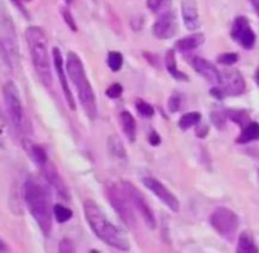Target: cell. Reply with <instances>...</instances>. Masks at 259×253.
<instances>
[{
  "instance_id": "cell-13",
  "label": "cell",
  "mask_w": 259,
  "mask_h": 253,
  "mask_svg": "<svg viewBox=\"0 0 259 253\" xmlns=\"http://www.w3.org/2000/svg\"><path fill=\"white\" fill-rule=\"evenodd\" d=\"M223 91L225 96H237L245 91V81L237 70H228L223 73Z\"/></svg>"
},
{
  "instance_id": "cell-36",
  "label": "cell",
  "mask_w": 259,
  "mask_h": 253,
  "mask_svg": "<svg viewBox=\"0 0 259 253\" xmlns=\"http://www.w3.org/2000/svg\"><path fill=\"white\" fill-rule=\"evenodd\" d=\"M149 143L152 144V146H158L159 143H161V137L157 134V132H152L151 136H149Z\"/></svg>"
},
{
  "instance_id": "cell-21",
  "label": "cell",
  "mask_w": 259,
  "mask_h": 253,
  "mask_svg": "<svg viewBox=\"0 0 259 253\" xmlns=\"http://www.w3.org/2000/svg\"><path fill=\"white\" fill-rule=\"evenodd\" d=\"M237 252L240 253H257L259 252L257 244L254 242V238L249 232H243L239 235V240H238Z\"/></svg>"
},
{
  "instance_id": "cell-31",
  "label": "cell",
  "mask_w": 259,
  "mask_h": 253,
  "mask_svg": "<svg viewBox=\"0 0 259 253\" xmlns=\"http://www.w3.org/2000/svg\"><path fill=\"white\" fill-rule=\"evenodd\" d=\"M62 17H63V19H65L66 24L68 25V28H70L71 30H73V32H77V24H76L75 19H73V17H72V14H71L70 10H67L66 8H63Z\"/></svg>"
},
{
  "instance_id": "cell-4",
  "label": "cell",
  "mask_w": 259,
  "mask_h": 253,
  "mask_svg": "<svg viewBox=\"0 0 259 253\" xmlns=\"http://www.w3.org/2000/svg\"><path fill=\"white\" fill-rule=\"evenodd\" d=\"M23 196L28 210L37 222L38 227L47 237L52 230V215L50 210L47 192L34 180H27L23 186Z\"/></svg>"
},
{
  "instance_id": "cell-23",
  "label": "cell",
  "mask_w": 259,
  "mask_h": 253,
  "mask_svg": "<svg viewBox=\"0 0 259 253\" xmlns=\"http://www.w3.org/2000/svg\"><path fill=\"white\" fill-rule=\"evenodd\" d=\"M200 121H201V114L197 113V111H191V113H186L181 116V119L179 121V125L180 128L186 131V129L199 124Z\"/></svg>"
},
{
  "instance_id": "cell-41",
  "label": "cell",
  "mask_w": 259,
  "mask_h": 253,
  "mask_svg": "<svg viewBox=\"0 0 259 253\" xmlns=\"http://www.w3.org/2000/svg\"><path fill=\"white\" fill-rule=\"evenodd\" d=\"M255 82H257L258 86H259V68L257 71H255Z\"/></svg>"
},
{
  "instance_id": "cell-26",
  "label": "cell",
  "mask_w": 259,
  "mask_h": 253,
  "mask_svg": "<svg viewBox=\"0 0 259 253\" xmlns=\"http://www.w3.org/2000/svg\"><path fill=\"white\" fill-rule=\"evenodd\" d=\"M123 55L120 52H116V51H111L108 53V63L109 68H110L113 72H118L121 67H123Z\"/></svg>"
},
{
  "instance_id": "cell-5",
  "label": "cell",
  "mask_w": 259,
  "mask_h": 253,
  "mask_svg": "<svg viewBox=\"0 0 259 253\" xmlns=\"http://www.w3.org/2000/svg\"><path fill=\"white\" fill-rule=\"evenodd\" d=\"M105 195L113 209L115 210L118 217L121 219V222L131 229H134L137 225L136 215H134L131 200L126 196L125 191L120 186V184L106 185Z\"/></svg>"
},
{
  "instance_id": "cell-15",
  "label": "cell",
  "mask_w": 259,
  "mask_h": 253,
  "mask_svg": "<svg viewBox=\"0 0 259 253\" xmlns=\"http://www.w3.org/2000/svg\"><path fill=\"white\" fill-rule=\"evenodd\" d=\"M192 66H194L195 71L200 73L202 77L206 78L209 82L215 83V85H220L223 82V75L220 73V71L205 58L194 57L192 58Z\"/></svg>"
},
{
  "instance_id": "cell-37",
  "label": "cell",
  "mask_w": 259,
  "mask_h": 253,
  "mask_svg": "<svg viewBox=\"0 0 259 253\" xmlns=\"http://www.w3.org/2000/svg\"><path fill=\"white\" fill-rule=\"evenodd\" d=\"M207 134V126L205 125V126H199V128L196 129V136L197 137H201V138H204L205 136H206Z\"/></svg>"
},
{
  "instance_id": "cell-20",
  "label": "cell",
  "mask_w": 259,
  "mask_h": 253,
  "mask_svg": "<svg viewBox=\"0 0 259 253\" xmlns=\"http://www.w3.org/2000/svg\"><path fill=\"white\" fill-rule=\"evenodd\" d=\"M164 63H166V68L172 76H174L176 80H189L186 73H184L182 71H180L177 68V61H176V51L169 50L166 53V58H164Z\"/></svg>"
},
{
  "instance_id": "cell-38",
  "label": "cell",
  "mask_w": 259,
  "mask_h": 253,
  "mask_svg": "<svg viewBox=\"0 0 259 253\" xmlns=\"http://www.w3.org/2000/svg\"><path fill=\"white\" fill-rule=\"evenodd\" d=\"M10 2H12L13 4H14L15 7L18 8V9H19V10H22L23 13H25L24 8H23V4H22V0H10Z\"/></svg>"
},
{
  "instance_id": "cell-18",
  "label": "cell",
  "mask_w": 259,
  "mask_h": 253,
  "mask_svg": "<svg viewBox=\"0 0 259 253\" xmlns=\"http://www.w3.org/2000/svg\"><path fill=\"white\" fill-rule=\"evenodd\" d=\"M120 123L124 134L131 142H134L137 138V121L134 116L128 110L120 113Z\"/></svg>"
},
{
  "instance_id": "cell-32",
  "label": "cell",
  "mask_w": 259,
  "mask_h": 253,
  "mask_svg": "<svg viewBox=\"0 0 259 253\" xmlns=\"http://www.w3.org/2000/svg\"><path fill=\"white\" fill-rule=\"evenodd\" d=\"M121 94H123V86L120 83H113L110 88H108L106 90V95L111 99H118L120 98Z\"/></svg>"
},
{
  "instance_id": "cell-10",
  "label": "cell",
  "mask_w": 259,
  "mask_h": 253,
  "mask_svg": "<svg viewBox=\"0 0 259 253\" xmlns=\"http://www.w3.org/2000/svg\"><path fill=\"white\" fill-rule=\"evenodd\" d=\"M144 186L148 190H151L169 210H172L174 213H177L180 210V201L176 196H175L174 192L169 191L163 184H162L159 180H157L156 177H144L143 179Z\"/></svg>"
},
{
  "instance_id": "cell-7",
  "label": "cell",
  "mask_w": 259,
  "mask_h": 253,
  "mask_svg": "<svg viewBox=\"0 0 259 253\" xmlns=\"http://www.w3.org/2000/svg\"><path fill=\"white\" fill-rule=\"evenodd\" d=\"M210 224L223 237H233L239 227V218L232 209L217 207L210 215Z\"/></svg>"
},
{
  "instance_id": "cell-22",
  "label": "cell",
  "mask_w": 259,
  "mask_h": 253,
  "mask_svg": "<svg viewBox=\"0 0 259 253\" xmlns=\"http://www.w3.org/2000/svg\"><path fill=\"white\" fill-rule=\"evenodd\" d=\"M108 148L113 156H115L116 158L124 159L126 158V149L124 147L123 142L119 138L118 136H111L108 139Z\"/></svg>"
},
{
  "instance_id": "cell-8",
  "label": "cell",
  "mask_w": 259,
  "mask_h": 253,
  "mask_svg": "<svg viewBox=\"0 0 259 253\" xmlns=\"http://www.w3.org/2000/svg\"><path fill=\"white\" fill-rule=\"evenodd\" d=\"M120 186L123 187V190L125 191L126 196L131 200L132 205H133V206L138 210L139 214L142 215L144 223H146L151 229H154L157 225L156 215H154L152 207L149 206L148 201H147V199L144 197V195L142 194L133 184H131V182L128 181H121Z\"/></svg>"
},
{
  "instance_id": "cell-27",
  "label": "cell",
  "mask_w": 259,
  "mask_h": 253,
  "mask_svg": "<svg viewBox=\"0 0 259 253\" xmlns=\"http://www.w3.org/2000/svg\"><path fill=\"white\" fill-rule=\"evenodd\" d=\"M53 213H55V218L58 223H66L72 218V210L66 207L65 205L56 204L53 206Z\"/></svg>"
},
{
  "instance_id": "cell-30",
  "label": "cell",
  "mask_w": 259,
  "mask_h": 253,
  "mask_svg": "<svg viewBox=\"0 0 259 253\" xmlns=\"http://www.w3.org/2000/svg\"><path fill=\"white\" fill-rule=\"evenodd\" d=\"M238 55L234 52H227V53H223V55L218 56V62L222 63V65L225 66H232L234 63L238 62Z\"/></svg>"
},
{
  "instance_id": "cell-28",
  "label": "cell",
  "mask_w": 259,
  "mask_h": 253,
  "mask_svg": "<svg viewBox=\"0 0 259 253\" xmlns=\"http://www.w3.org/2000/svg\"><path fill=\"white\" fill-rule=\"evenodd\" d=\"M30 154H32V158L34 159V162L39 167H42L43 164L48 161L47 153H46L43 147H40L39 144H33V146L30 147Z\"/></svg>"
},
{
  "instance_id": "cell-17",
  "label": "cell",
  "mask_w": 259,
  "mask_h": 253,
  "mask_svg": "<svg viewBox=\"0 0 259 253\" xmlns=\"http://www.w3.org/2000/svg\"><path fill=\"white\" fill-rule=\"evenodd\" d=\"M204 42H205V35L202 34V33H192V34L186 35V37L177 40L175 47H176V50H179L180 52L186 53L199 48L200 46L204 45Z\"/></svg>"
},
{
  "instance_id": "cell-6",
  "label": "cell",
  "mask_w": 259,
  "mask_h": 253,
  "mask_svg": "<svg viewBox=\"0 0 259 253\" xmlns=\"http://www.w3.org/2000/svg\"><path fill=\"white\" fill-rule=\"evenodd\" d=\"M3 94H4L5 108L9 115L10 121L14 125L15 129L22 131L24 125V111H23L22 101H20L18 88L13 81H8L3 88Z\"/></svg>"
},
{
  "instance_id": "cell-29",
  "label": "cell",
  "mask_w": 259,
  "mask_h": 253,
  "mask_svg": "<svg viewBox=\"0 0 259 253\" xmlns=\"http://www.w3.org/2000/svg\"><path fill=\"white\" fill-rule=\"evenodd\" d=\"M136 108L141 115L146 116V118H151L154 115V109L151 104L146 103L144 100H138L136 103Z\"/></svg>"
},
{
  "instance_id": "cell-12",
  "label": "cell",
  "mask_w": 259,
  "mask_h": 253,
  "mask_svg": "<svg viewBox=\"0 0 259 253\" xmlns=\"http://www.w3.org/2000/svg\"><path fill=\"white\" fill-rule=\"evenodd\" d=\"M52 57H53V65H55L56 73L58 76V80H60L61 86H62L63 94H65L66 101H67V105L70 106L71 110H76V103L75 99H73L72 91H71L70 86H68V80L65 75V68H63V60L62 55H61L60 48L55 47L52 50Z\"/></svg>"
},
{
  "instance_id": "cell-34",
  "label": "cell",
  "mask_w": 259,
  "mask_h": 253,
  "mask_svg": "<svg viewBox=\"0 0 259 253\" xmlns=\"http://www.w3.org/2000/svg\"><path fill=\"white\" fill-rule=\"evenodd\" d=\"M211 120H212V123L215 124V126H218L219 129H223L225 126V116L223 115L222 113H218V111L212 113Z\"/></svg>"
},
{
  "instance_id": "cell-16",
  "label": "cell",
  "mask_w": 259,
  "mask_h": 253,
  "mask_svg": "<svg viewBox=\"0 0 259 253\" xmlns=\"http://www.w3.org/2000/svg\"><path fill=\"white\" fill-rule=\"evenodd\" d=\"M181 12L185 27L190 30L199 29L200 15L196 2H195V0H184V2H182Z\"/></svg>"
},
{
  "instance_id": "cell-1",
  "label": "cell",
  "mask_w": 259,
  "mask_h": 253,
  "mask_svg": "<svg viewBox=\"0 0 259 253\" xmlns=\"http://www.w3.org/2000/svg\"><path fill=\"white\" fill-rule=\"evenodd\" d=\"M83 213L88 220V224L95 233L99 239L103 240L105 244L114 247L119 250H129L131 244L124 234L123 230L119 229L114 223H111L101 210V207L94 200L88 199L83 202Z\"/></svg>"
},
{
  "instance_id": "cell-39",
  "label": "cell",
  "mask_w": 259,
  "mask_h": 253,
  "mask_svg": "<svg viewBox=\"0 0 259 253\" xmlns=\"http://www.w3.org/2000/svg\"><path fill=\"white\" fill-rule=\"evenodd\" d=\"M7 250H8L7 244H5V243L3 242L2 238H0V252H7Z\"/></svg>"
},
{
  "instance_id": "cell-19",
  "label": "cell",
  "mask_w": 259,
  "mask_h": 253,
  "mask_svg": "<svg viewBox=\"0 0 259 253\" xmlns=\"http://www.w3.org/2000/svg\"><path fill=\"white\" fill-rule=\"evenodd\" d=\"M259 139V124L255 121H250L247 125L243 126L242 133L237 138V143L245 144L249 142H254Z\"/></svg>"
},
{
  "instance_id": "cell-35",
  "label": "cell",
  "mask_w": 259,
  "mask_h": 253,
  "mask_svg": "<svg viewBox=\"0 0 259 253\" xmlns=\"http://www.w3.org/2000/svg\"><path fill=\"white\" fill-rule=\"evenodd\" d=\"M58 249H60V252L67 253V252H73V250H75V247H73L71 240L63 239L62 242L60 243V245H58Z\"/></svg>"
},
{
  "instance_id": "cell-9",
  "label": "cell",
  "mask_w": 259,
  "mask_h": 253,
  "mask_svg": "<svg viewBox=\"0 0 259 253\" xmlns=\"http://www.w3.org/2000/svg\"><path fill=\"white\" fill-rule=\"evenodd\" d=\"M232 37L245 50H252L257 40V35L250 27L247 17L235 18L232 27Z\"/></svg>"
},
{
  "instance_id": "cell-14",
  "label": "cell",
  "mask_w": 259,
  "mask_h": 253,
  "mask_svg": "<svg viewBox=\"0 0 259 253\" xmlns=\"http://www.w3.org/2000/svg\"><path fill=\"white\" fill-rule=\"evenodd\" d=\"M40 168H42L43 176H45V179L47 180L48 184L52 185L53 189L57 191V194L60 195L62 199L68 200V197H70L68 189H67V186H66L65 181L62 180V177H61L60 174H58V171H57V168H56L55 164H53L52 162L48 159V161L46 162V163L43 164Z\"/></svg>"
},
{
  "instance_id": "cell-25",
  "label": "cell",
  "mask_w": 259,
  "mask_h": 253,
  "mask_svg": "<svg viewBox=\"0 0 259 253\" xmlns=\"http://www.w3.org/2000/svg\"><path fill=\"white\" fill-rule=\"evenodd\" d=\"M228 116L229 119H232L234 123L239 124L240 126H245L248 123H250V116L249 114L245 110H235V109H232V110H228Z\"/></svg>"
},
{
  "instance_id": "cell-11",
  "label": "cell",
  "mask_w": 259,
  "mask_h": 253,
  "mask_svg": "<svg viewBox=\"0 0 259 253\" xmlns=\"http://www.w3.org/2000/svg\"><path fill=\"white\" fill-rule=\"evenodd\" d=\"M153 33L159 39H169L177 33L176 14L172 10L159 14L153 25Z\"/></svg>"
},
{
  "instance_id": "cell-24",
  "label": "cell",
  "mask_w": 259,
  "mask_h": 253,
  "mask_svg": "<svg viewBox=\"0 0 259 253\" xmlns=\"http://www.w3.org/2000/svg\"><path fill=\"white\" fill-rule=\"evenodd\" d=\"M147 5L153 13L162 14V13L171 10L172 0H147Z\"/></svg>"
},
{
  "instance_id": "cell-3",
  "label": "cell",
  "mask_w": 259,
  "mask_h": 253,
  "mask_svg": "<svg viewBox=\"0 0 259 253\" xmlns=\"http://www.w3.org/2000/svg\"><path fill=\"white\" fill-rule=\"evenodd\" d=\"M66 70L70 76L71 82L73 83L76 91H77L78 99H80V103L86 115L90 119H95L98 116V103H96L95 93H94L93 86L86 75L82 61L75 52L67 53Z\"/></svg>"
},
{
  "instance_id": "cell-33",
  "label": "cell",
  "mask_w": 259,
  "mask_h": 253,
  "mask_svg": "<svg viewBox=\"0 0 259 253\" xmlns=\"http://www.w3.org/2000/svg\"><path fill=\"white\" fill-rule=\"evenodd\" d=\"M180 106H181V98H180L177 94H174V95L169 98V101H168L169 111H174V113H176V111L180 109Z\"/></svg>"
},
{
  "instance_id": "cell-40",
  "label": "cell",
  "mask_w": 259,
  "mask_h": 253,
  "mask_svg": "<svg viewBox=\"0 0 259 253\" xmlns=\"http://www.w3.org/2000/svg\"><path fill=\"white\" fill-rule=\"evenodd\" d=\"M249 2L252 3L253 7L255 8V12H257L259 14V0H249Z\"/></svg>"
},
{
  "instance_id": "cell-42",
  "label": "cell",
  "mask_w": 259,
  "mask_h": 253,
  "mask_svg": "<svg viewBox=\"0 0 259 253\" xmlns=\"http://www.w3.org/2000/svg\"><path fill=\"white\" fill-rule=\"evenodd\" d=\"M66 3H67V4H70V3H72V0H65Z\"/></svg>"
},
{
  "instance_id": "cell-2",
  "label": "cell",
  "mask_w": 259,
  "mask_h": 253,
  "mask_svg": "<svg viewBox=\"0 0 259 253\" xmlns=\"http://www.w3.org/2000/svg\"><path fill=\"white\" fill-rule=\"evenodd\" d=\"M25 39H27V45L29 47L30 57H32V63L35 73L46 88L52 89V68H51L48 42L45 32H43L42 28L32 25L25 30Z\"/></svg>"
}]
</instances>
